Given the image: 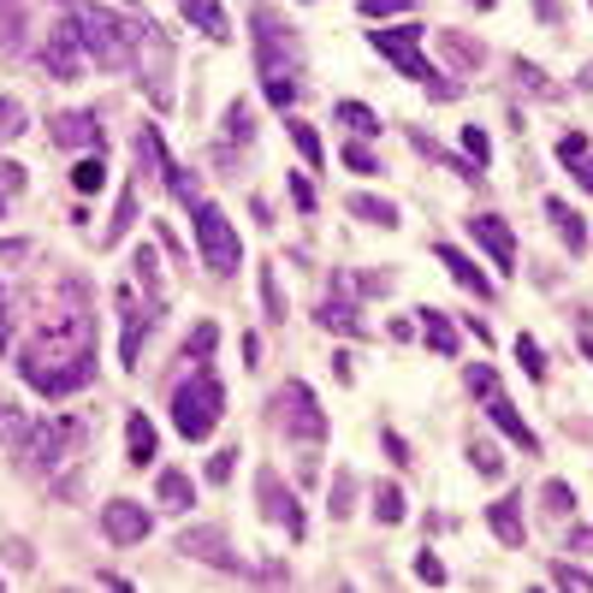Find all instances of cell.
I'll return each instance as SVG.
<instances>
[{"mask_svg": "<svg viewBox=\"0 0 593 593\" xmlns=\"http://www.w3.org/2000/svg\"><path fill=\"white\" fill-rule=\"evenodd\" d=\"M19 368L24 386L42 398H71L95 380V315L83 309V292H71V309L24 344Z\"/></svg>", "mask_w": 593, "mask_h": 593, "instance_id": "1", "label": "cell"}, {"mask_svg": "<svg viewBox=\"0 0 593 593\" xmlns=\"http://www.w3.org/2000/svg\"><path fill=\"white\" fill-rule=\"evenodd\" d=\"M142 24H149V19H119V12L95 7V0H71V31H78V42H83V60H95L107 71L137 60Z\"/></svg>", "mask_w": 593, "mask_h": 593, "instance_id": "2", "label": "cell"}, {"mask_svg": "<svg viewBox=\"0 0 593 593\" xmlns=\"http://www.w3.org/2000/svg\"><path fill=\"white\" fill-rule=\"evenodd\" d=\"M255 66H262V95L273 101V107H292L297 90H303V48H297V31H285L280 19L262 7L255 12Z\"/></svg>", "mask_w": 593, "mask_h": 593, "instance_id": "3", "label": "cell"}, {"mask_svg": "<svg viewBox=\"0 0 593 593\" xmlns=\"http://www.w3.org/2000/svg\"><path fill=\"white\" fill-rule=\"evenodd\" d=\"M374 42V54H386V60H392L403 78H415L422 83V90L433 95V101H457L463 90L452 78H445V71H433L427 66V54H422V31H415V24H392V31H374L368 36Z\"/></svg>", "mask_w": 593, "mask_h": 593, "instance_id": "4", "label": "cell"}, {"mask_svg": "<svg viewBox=\"0 0 593 593\" xmlns=\"http://www.w3.org/2000/svg\"><path fill=\"white\" fill-rule=\"evenodd\" d=\"M220 415H226V392H220V380H214L208 368H196L191 380L172 392V427H179L191 445L208 440V433L220 427Z\"/></svg>", "mask_w": 593, "mask_h": 593, "instance_id": "5", "label": "cell"}, {"mask_svg": "<svg viewBox=\"0 0 593 593\" xmlns=\"http://www.w3.org/2000/svg\"><path fill=\"white\" fill-rule=\"evenodd\" d=\"M191 214H196V243H202V262H208L214 280H231V273L243 267V243H238V226L226 220L214 202H191Z\"/></svg>", "mask_w": 593, "mask_h": 593, "instance_id": "6", "label": "cell"}, {"mask_svg": "<svg viewBox=\"0 0 593 593\" xmlns=\"http://www.w3.org/2000/svg\"><path fill=\"white\" fill-rule=\"evenodd\" d=\"M78 433L83 427L71 422V415H48V422H36V427L19 433V463L31 475H54V469H60V457L78 445Z\"/></svg>", "mask_w": 593, "mask_h": 593, "instance_id": "7", "label": "cell"}, {"mask_svg": "<svg viewBox=\"0 0 593 593\" xmlns=\"http://www.w3.org/2000/svg\"><path fill=\"white\" fill-rule=\"evenodd\" d=\"M469 392L487 403V415H493V427L504 433V440H516V445H523V452H540V440H534V433H528V422H523V415L511 410V398H504L499 374L487 368V363H475V368H469Z\"/></svg>", "mask_w": 593, "mask_h": 593, "instance_id": "8", "label": "cell"}, {"mask_svg": "<svg viewBox=\"0 0 593 593\" xmlns=\"http://www.w3.org/2000/svg\"><path fill=\"white\" fill-rule=\"evenodd\" d=\"M273 410H280L285 433H297V440H309V445H321V440H327L321 398H315L303 380H285V386H280V398H273Z\"/></svg>", "mask_w": 593, "mask_h": 593, "instance_id": "9", "label": "cell"}, {"mask_svg": "<svg viewBox=\"0 0 593 593\" xmlns=\"http://www.w3.org/2000/svg\"><path fill=\"white\" fill-rule=\"evenodd\" d=\"M255 499H262V516L267 523H280L292 540H303V511H297V493L280 481V469H262L255 475Z\"/></svg>", "mask_w": 593, "mask_h": 593, "instance_id": "10", "label": "cell"}, {"mask_svg": "<svg viewBox=\"0 0 593 593\" xmlns=\"http://www.w3.org/2000/svg\"><path fill=\"white\" fill-rule=\"evenodd\" d=\"M101 528H107L113 546H137V540H149L155 516L142 511L137 499H107V504H101Z\"/></svg>", "mask_w": 593, "mask_h": 593, "instance_id": "11", "label": "cell"}, {"mask_svg": "<svg viewBox=\"0 0 593 593\" xmlns=\"http://www.w3.org/2000/svg\"><path fill=\"white\" fill-rule=\"evenodd\" d=\"M119 315H125V344H119V356H125V368H137L142 339H149V327H155V315H161V303H142V309H137V292H132V285H119Z\"/></svg>", "mask_w": 593, "mask_h": 593, "instance_id": "12", "label": "cell"}, {"mask_svg": "<svg viewBox=\"0 0 593 593\" xmlns=\"http://www.w3.org/2000/svg\"><path fill=\"white\" fill-rule=\"evenodd\" d=\"M179 552H184V558L214 563V570H243V558L231 552L226 528H184V534H179Z\"/></svg>", "mask_w": 593, "mask_h": 593, "instance_id": "13", "label": "cell"}, {"mask_svg": "<svg viewBox=\"0 0 593 593\" xmlns=\"http://www.w3.org/2000/svg\"><path fill=\"white\" fill-rule=\"evenodd\" d=\"M469 231H475V243H481V250L493 255V267H499V273H511V267H516V238H511V226H504L499 214H475Z\"/></svg>", "mask_w": 593, "mask_h": 593, "instance_id": "14", "label": "cell"}, {"mask_svg": "<svg viewBox=\"0 0 593 593\" xmlns=\"http://www.w3.org/2000/svg\"><path fill=\"white\" fill-rule=\"evenodd\" d=\"M42 66H48L60 83H71V78L83 71V42H78V31H71V24H60V31H48V48H42Z\"/></svg>", "mask_w": 593, "mask_h": 593, "instance_id": "15", "label": "cell"}, {"mask_svg": "<svg viewBox=\"0 0 593 593\" xmlns=\"http://www.w3.org/2000/svg\"><path fill=\"white\" fill-rule=\"evenodd\" d=\"M48 137L60 142V149H95L101 155V119L95 113H54Z\"/></svg>", "mask_w": 593, "mask_h": 593, "instance_id": "16", "label": "cell"}, {"mask_svg": "<svg viewBox=\"0 0 593 593\" xmlns=\"http://www.w3.org/2000/svg\"><path fill=\"white\" fill-rule=\"evenodd\" d=\"M433 255H440V267L452 273V280H457V285H463V292H469L475 303H493V280H487V273L475 267L469 255L457 250V243H440V250H433Z\"/></svg>", "mask_w": 593, "mask_h": 593, "instance_id": "17", "label": "cell"}, {"mask_svg": "<svg viewBox=\"0 0 593 593\" xmlns=\"http://www.w3.org/2000/svg\"><path fill=\"white\" fill-rule=\"evenodd\" d=\"M179 19L208 42H231V19L220 12V0H179Z\"/></svg>", "mask_w": 593, "mask_h": 593, "instance_id": "18", "label": "cell"}, {"mask_svg": "<svg viewBox=\"0 0 593 593\" xmlns=\"http://www.w3.org/2000/svg\"><path fill=\"white\" fill-rule=\"evenodd\" d=\"M487 528H493L504 546H523V540H528V528H523V499H516V493L493 499V504H487Z\"/></svg>", "mask_w": 593, "mask_h": 593, "instance_id": "19", "label": "cell"}, {"mask_svg": "<svg viewBox=\"0 0 593 593\" xmlns=\"http://www.w3.org/2000/svg\"><path fill=\"white\" fill-rule=\"evenodd\" d=\"M415 321H422V339H427V351H440V356H457V327H452V315H445V309H415Z\"/></svg>", "mask_w": 593, "mask_h": 593, "instance_id": "20", "label": "cell"}, {"mask_svg": "<svg viewBox=\"0 0 593 593\" xmlns=\"http://www.w3.org/2000/svg\"><path fill=\"white\" fill-rule=\"evenodd\" d=\"M546 214H552V226H558V238H563V243H570V255H582V250H588V220H582V214H575V208H570V202H558V196H552V202H546Z\"/></svg>", "mask_w": 593, "mask_h": 593, "instance_id": "21", "label": "cell"}, {"mask_svg": "<svg viewBox=\"0 0 593 593\" xmlns=\"http://www.w3.org/2000/svg\"><path fill=\"white\" fill-rule=\"evenodd\" d=\"M321 327L327 332H351V339H363V321H356V309H351V303H344V292H339V285H332V297L321 303Z\"/></svg>", "mask_w": 593, "mask_h": 593, "instance_id": "22", "label": "cell"}, {"mask_svg": "<svg viewBox=\"0 0 593 593\" xmlns=\"http://www.w3.org/2000/svg\"><path fill=\"white\" fill-rule=\"evenodd\" d=\"M125 452H132V463L142 469V463H155V422L149 415H132V422H125Z\"/></svg>", "mask_w": 593, "mask_h": 593, "instance_id": "23", "label": "cell"}, {"mask_svg": "<svg viewBox=\"0 0 593 593\" xmlns=\"http://www.w3.org/2000/svg\"><path fill=\"white\" fill-rule=\"evenodd\" d=\"M155 493H161L167 511H191L196 504V487H191V475H179V469H167L161 481H155Z\"/></svg>", "mask_w": 593, "mask_h": 593, "instance_id": "24", "label": "cell"}, {"mask_svg": "<svg viewBox=\"0 0 593 593\" xmlns=\"http://www.w3.org/2000/svg\"><path fill=\"white\" fill-rule=\"evenodd\" d=\"M24 48V7L19 0H0V54Z\"/></svg>", "mask_w": 593, "mask_h": 593, "instance_id": "25", "label": "cell"}, {"mask_svg": "<svg viewBox=\"0 0 593 593\" xmlns=\"http://www.w3.org/2000/svg\"><path fill=\"white\" fill-rule=\"evenodd\" d=\"M351 214H356V220H368V226H380V231L398 226V208L386 196H351Z\"/></svg>", "mask_w": 593, "mask_h": 593, "instance_id": "26", "label": "cell"}, {"mask_svg": "<svg viewBox=\"0 0 593 593\" xmlns=\"http://www.w3.org/2000/svg\"><path fill=\"white\" fill-rule=\"evenodd\" d=\"M469 463H475V475H481V481H499V475H504V457H499L493 440H469Z\"/></svg>", "mask_w": 593, "mask_h": 593, "instance_id": "27", "label": "cell"}, {"mask_svg": "<svg viewBox=\"0 0 593 593\" xmlns=\"http://www.w3.org/2000/svg\"><path fill=\"white\" fill-rule=\"evenodd\" d=\"M285 132H292V142H297V155H303V161H315V167L327 161V149H321V132H315L309 119H292Z\"/></svg>", "mask_w": 593, "mask_h": 593, "instance_id": "28", "label": "cell"}, {"mask_svg": "<svg viewBox=\"0 0 593 593\" xmlns=\"http://www.w3.org/2000/svg\"><path fill=\"white\" fill-rule=\"evenodd\" d=\"M332 119H339V125H351V132H363V137L380 132V119H374V113L363 107V101H339V107H332Z\"/></svg>", "mask_w": 593, "mask_h": 593, "instance_id": "29", "label": "cell"}, {"mask_svg": "<svg viewBox=\"0 0 593 593\" xmlns=\"http://www.w3.org/2000/svg\"><path fill=\"white\" fill-rule=\"evenodd\" d=\"M463 155H469V167H475V172L493 167V142H487L481 125H463Z\"/></svg>", "mask_w": 593, "mask_h": 593, "instance_id": "30", "label": "cell"}, {"mask_svg": "<svg viewBox=\"0 0 593 593\" xmlns=\"http://www.w3.org/2000/svg\"><path fill=\"white\" fill-rule=\"evenodd\" d=\"M250 137H255L250 101H231V107H226V142H250Z\"/></svg>", "mask_w": 593, "mask_h": 593, "instance_id": "31", "label": "cell"}, {"mask_svg": "<svg viewBox=\"0 0 593 593\" xmlns=\"http://www.w3.org/2000/svg\"><path fill=\"white\" fill-rule=\"evenodd\" d=\"M327 504H332V516H351V504H356V475H351V469H339V475H332Z\"/></svg>", "mask_w": 593, "mask_h": 593, "instance_id": "32", "label": "cell"}, {"mask_svg": "<svg viewBox=\"0 0 593 593\" xmlns=\"http://www.w3.org/2000/svg\"><path fill=\"white\" fill-rule=\"evenodd\" d=\"M374 516H380L386 528L403 523V487H392V481H386V487H374Z\"/></svg>", "mask_w": 593, "mask_h": 593, "instance_id": "33", "label": "cell"}, {"mask_svg": "<svg viewBox=\"0 0 593 593\" xmlns=\"http://www.w3.org/2000/svg\"><path fill=\"white\" fill-rule=\"evenodd\" d=\"M516 83H523L528 95H540V101H558V83L546 78L540 66H528V60H516Z\"/></svg>", "mask_w": 593, "mask_h": 593, "instance_id": "34", "label": "cell"}, {"mask_svg": "<svg viewBox=\"0 0 593 593\" xmlns=\"http://www.w3.org/2000/svg\"><path fill=\"white\" fill-rule=\"evenodd\" d=\"M516 363H523V374H528L534 386L546 380V356H540V344H534L528 332H516Z\"/></svg>", "mask_w": 593, "mask_h": 593, "instance_id": "35", "label": "cell"}, {"mask_svg": "<svg viewBox=\"0 0 593 593\" xmlns=\"http://www.w3.org/2000/svg\"><path fill=\"white\" fill-rule=\"evenodd\" d=\"M440 48H445V54H452V60H457V66H481V60H487V54H481V48H475V42H463L457 31H440Z\"/></svg>", "mask_w": 593, "mask_h": 593, "instance_id": "36", "label": "cell"}, {"mask_svg": "<svg viewBox=\"0 0 593 593\" xmlns=\"http://www.w3.org/2000/svg\"><path fill=\"white\" fill-rule=\"evenodd\" d=\"M71 184H78V196L101 191V184H107V167H101V155H95V161H78V167H71Z\"/></svg>", "mask_w": 593, "mask_h": 593, "instance_id": "37", "label": "cell"}, {"mask_svg": "<svg viewBox=\"0 0 593 593\" xmlns=\"http://www.w3.org/2000/svg\"><path fill=\"white\" fill-rule=\"evenodd\" d=\"M19 433H24V410L0 398V445H19Z\"/></svg>", "mask_w": 593, "mask_h": 593, "instance_id": "38", "label": "cell"}, {"mask_svg": "<svg viewBox=\"0 0 593 593\" xmlns=\"http://www.w3.org/2000/svg\"><path fill=\"white\" fill-rule=\"evenodd\" d=\"M19 132H24V107L12 95H0V142H12Z\"/></svg>", "mask_w": 593, "mask_h": 593, "instance_id": "39", "label": "cell"}, {"mask_svg": "<svg viewBox=\"0 0 593 593\" xmlns=\"http://www.w3.org/2000/svg\"><path fill=\"white\" fill-rule=\"evenodd\" d=\"M262 303H267L273 321H285V292H280V280H273V267H262Z\"/></svg>", "mask_w": 593, "mask_h": 593, "instance_id": "40", "label": "cell"}, {"mask_svg": "<svg viewBox=\"0 0 593 593\" xmlns=\"http://www.w3.org/2000/svg\"><path fill=\"white\" fill-rule=\"evenodd\" d=\"M546 511H552V516H570V511H575V493H570L563 481H546Z\"/></svg>", "mask_w": 593, "mask_h": 593, "instance_id": "41", "label": "cell"}, {"mask_svg": "<svg viewBox=\"0 0 593 593\" xmlns=\"http://www.w3.org/2000/svg\"><path fill=\"white\" fill-rule=\"evenodd\" d=\"M552 582H558V588H575V593H593V575H588V570H575V563H558Z\"/></svg>", "mask_w": 593, "mask_h": 593, "instance_id": "42", "label": "cell"}, {"mask_svg": "<svg viewBox=\"0 0 593 593\" xmlns=\"http://www.w3.org/2000/svg\"><path fill=\"white\" fill-rule=\"evenodd\" d=\"M415 575H422L427 588H440V582H445V563H440V558H433L427 546H422V552H415Z\"/></svg>", "mask_w": 593, "mask_h": 593, "instance_id": "43", "label": "cell"}, {"mask_svg": "<svg viewBox=\"0 0 593 593\" xmlns=\"http://www.w3.org/2000/svg\"><path fill=\"white\" fill-rule=\"evenodd\" d=\"M563 167L582 179V191H593V149H575V155H563Z\"/></svg>", "mask_w": 593, "mask_h": 593, "instance_id": "44", "label": "cell"}, {"mask_svg": "<svg viewBox=\"0 0 593 593\" xmlns=\"http://www.w3.org/2000/svg\"><path fill=\"white\" fill-rule=\"evenodd\" d=\"M214 344H220V327H214V321H202V327H196V339H191L196 363H208V351H214Z\"/></svg>", "mask_w": 593, "mask_h": 593, "instance_id": "45", "label": "cell"}, {"mask_svg": "<svg viewBox=\"0 0 593 593\" xmlns=\"http://www.w3.org/2000/svg\"><path fill=\"white\" fill-rule=\"evenodd\" d=\"M231 469H238V445L214 452V463H208V481H231Z\"/></svg>", "mask_w": 593, "mask_h": 593, "instance_id": "46", "label": "cell"}, {"mask_svg": "<svg viewBox=\"0 0 593 593\" xmlns=\"http://www.w3.org/2000/svg\"><path fill=\"white\" fill-rule=\"evenodd\" d=\"M344 167H351V172H374L380 161H374V155L363 149V142H351V149H344Z\"/></svg>", "mask_w": 593, "mask_h": 593, "instance_id": "47", "label": "cell"}, {"mask_svg": "<svg viewBox=\"0 0 593 593\" xmlns=\"http://www.w3.org/2000/svg\"><path fill=\"white\" fill-rule=\"evenodd\" d=\"M292 202H297L303 214H315V184L303 179V172H297V179H292Z\"/></svg>", "mask_w": 593, "mask_h": 593, "instance_id": "48", "label": "cell"}, {"mask_svg": "<svg viewBox=\"0 0 593 593\" xmlns=\"http://www.w3.org/2000/svg\"><path fill=\"white\" fill-rule=\"evenodd\" d=\"M368 19H386V12H410V0H363Z\"/></svg>", "mask_w": 593, "mask_h": 593, "instance_id": "49", "label": "cell"}, {"mask_svg": "<svg viewBox=\"0 0 593 593\" xmlns=\"http://www.w3.org/2000/svg\"><path fill=\"white\" fill-rule=\"evenodd\" d=\"M570 546H575V552H593V528H575V534H570Z\"/></svg>", "mask_w": 593, "mask_h": 593, "instance_id": "50", "label": "cell"}, {"mask_svg": "<svg viewBox=\"0 0 593 593\" xmlns=\"http://www.w3.org/2000/svg\"><path fill=\"white\" fill-rule=\"evenodd\" d=\"M7 339H12V327H7V297H0V351H7Z\"/></svg>", "mask_w": 593, "mask_h": 593, "instance_id": "51", "label": "cell"}, {"mask_svg": "<svg viewBox=\"0 0 593 593\" xmlns=\"http://www.w3.org/2000/svg\"><path fill=\"white\" fill-rule=\"evenodd\" d=\"M575 90H593V66H582V71H575Z\"/></svg>", "mask_w": 593, "mask_h": 593, "instance_id": "52", "label": "cell"}, {"mask_svg": "<svg viewBox=\"0 0 593 593\" xmlns=\"http://www.w3.org/2000/svg\"><path fill=\"white\" fill-rule=\"evenodd\" d=\"M582 356H588V363H593V332H582Z\"/></svg>", "mask_w": 593, "mask_h": 593, "instance_id": "53", "label": "cell"}, {"mask_svg": "<svg viewBox=\"0 0 593 593\" xmlns=\"http://www.w3.org/2000/svg\"><path fill=\"white\" fill-rule=\"evenodd\" d=\"M475 7H481V12H487V7H493V0H475Z\"/></svg>", "mask_w": 593, "mask_h": 593, "instance_id": "54", "label": "cell"}]
</instances>
